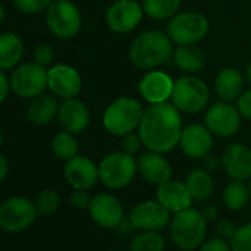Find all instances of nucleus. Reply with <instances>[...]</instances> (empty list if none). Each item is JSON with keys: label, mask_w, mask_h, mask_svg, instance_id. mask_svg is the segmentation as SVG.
<instances>
[{"label": "nucleus", "mask_w": 251, "mask_h": 251, "mask_svg": "<svg viewBox=\"0 0 251 251\" xmlns=\"http://www.w3.org/2000/svg\"><path fill=\"white\" fill-rule=\"evenodd\" d=\"M180 111L170 102L151 103L144 109L138 133L148 151L167 154L179 145L182 135Z\"/></svg>", "instance_id": "f257e3e1"}, {"label": "nucleus", "mask_w": 251, "mask_h": 251, "mask_svg": "<svg viewBox=\"0 0 251 251\" xmlns=\"http://www.w3.org/2000/svg\"><path fill=\"white\" fill-rule=\"evenodd\" d=\"M173 42L167 33L148 30L141 33L130 45L129 59L139 70H155L173 55Z\"/></svg>", "instance_id": "f03ea898"}, {"label": "nucleus", "mask_w": 251, "mask_h": 251, "mask_svg": "<svg viewBox=\"0 0 251 251\" xmlns=\"http://www.w3.org/2000/svg\"><path fill=\"white\" fill-rule=\"evenodd\" d=\"M207 223L208 222L200 210L188 207L182 211L173 213L169 225L170 238L182 251L198 250V247L205 241Z\"/></svg>", "instance_id": "7ed1b4c3"}, {"label": "nucleus", "mask_w": 251, "mask_h": 251, "mask_svg": "<svg viewBox=\"0 0 251 251\" xmlns=\"http://www.w3.org/2000/svg\"><path fill=\"white\" fill-rule=\"evenodd\" d=\"M144 115L141 102L135 98L121 96L108 105L102 115V124L108 133L114 136H124L138 130Z\"/></svg>", "instance_id": "20e7f679"}, {"label": "nucleus", "mask_w": 251, "mask_h": 251, "mask_svg": "<svg viewBox=\"0 0 251 251\" xmlns=\"http://www.w3.org/2000/svg\"><path fill=\"white\" fill-rule=\"evenodd\" d=\"M99 180L108 189H123L129 186L138 175V161L133 155L123 151L111 152L100 160Z\"/></svg>", "instance_id": "39448f33"}, {"label": "nucleus", "mask_w": 251, "mask_h": 251, "mask_svg": "<svg viewBox=\"0 0 251 251\" xmlns=\"http://www.w3.org/2000/svg\"><path fill=\"white\" fill-rule=\"evenodd\" d=\"M170 99L180 112L197 114L207 106L210 90L204 80L195 75H183L173 83Z\"/></svg>", "instance_id": "423d86ee"}, {"label": "nucleus", "mask_w": 251, "mask_h": 251, "mask_svg": "<svg viewBox=\"0 0 251 251\" xmlns=\"http://www.w3.org/2000/svg\"><path fill=\"white\" fill-rule=\"evenodd\" d=\"M210 24L207 18L200 12H177L170 18L167 25V34L173 45H197L208 34Z\"/></svg>", "instance_id": "0eeeda50"}, {"label": "nucleus", "mask_w": 251, "mask_h": 251, "mask_svg": "<svg viewBox=\"0 0 251 251\" xmlns=\"http://www.w3.org/2000/svg\"><path fill=\"white\" fill-rule=\"evenodd\" d=\"M36 204L25 197H11L0 204V227L8 233L23 232L37 217Z\"/></svg>", "instance_id": "6e6552de"}, {"label": "nucleus", "mask_w": 251, "mask_h": 251, "mask_svg": "<svg viewBox=\"0 0 251 251\" xmlns=\"http://www.w3.org/2000/svg\"><path fill=\"white\" fill-rule=\"evenodd\" d=\"M81 14L75 5L67 0H58L46 11V24L50 33L59 39H73L81 28Z\"/></svg>", "instance_id": "1a4fd4ad"}, {"label": "nucleus", "mask_w": 251, "mask_h": 251, "mask_svg": "<svg viewBox=\"0 0 251 251\" xmlns=\"http://www.w3.org/2000/svg\"><path fill=\"white\" fill-rule=\"evenodd\" d=\"M9 81L18 96L33 99L48 89V70L37 62H27L12 71Z\"/></svg>", "instance_id": "9d476101"}, {"label": "nucleus", "mask_w": 251, "mask_h": 251, "mask_svg": "<svg viewBox=\"0 0 251 251\" xmlns=\"http://www.w3.org/2000/svg\"><path fill=\"white\" fill-rule=\"evenodd\" d=\"M241 114L236 106L230 102H216L213 103L204 117V124L207 129L219 138L233 136L241 126Z\"/></svg>", "instance_id": "9b49d317"}, {"label": "nucleus", "mask_w": 251, "mask_h": 251, "mask_svg": "<svg viewBox=\"0 0 251 251\" xmlns=\"http://www.w3.org/2000/svg\"><path fill=\"white\" fill-rule=\"evenodd\" d=\"M170 220H172L170 211L163 204L154 200H148L136 204L132 208L127 219L132 229L157 230V232L167 227L170 225Z\"/></svg>", "instance_id": "f8f14e48"}, {"label": "nucleus", "mask_w": 251, "mask_h": 251, "mask_svg": "<svg viewBox=\"0 0 251 251\" xmlns=\"http://www.w3.org/2000/svg\"><path fill=\"white\" fill-rule=\"evenodd\" d=\"M144 9L139 2L133 0H117L105 14L106 25L111 31L126 34L133 31L144 18Z\"/></svg>", "instance_id": "ddd939ff"}, {"label": "nucleus", "mask_w": 251, "mask_h": 251, "mask_svg": "<svg viewBox=\"0 0 251 251\" xmlns=\"http://www.w3.org/2000/svg\"><path fill=\"white\" fill-rule=\"evenodd\" d=\"M87 210L92 220L100 227L114 229L124 222L123 204L111 194H99L93 197Z\"/></svg>", "instance_id": "4468645a"}, {"label": "nucleus", "mask_w": 251, "mask_h": 251, "mask_svg": "<svg viewBox=\"0 0 251 251\" xmlns=\"http://www.w3.org/2000/svg\"><path fill=\"white\" fill-rule=\"evenodd\" d=\"M213 133L205 124L194 123L182 130L179 147L185 155L194 160H202L213 150Z\"/></svg>", "instance_id": "2eb2a0df"}, {"label": "nucleus", "mask_w": 251, "mask_h": 251, "mask_svg": "<svg viewBox=\"0 0 251 251\" xmlns=\"http://www.w3.org/2000/svg\"><path fill=\"white\" fill-rule=\"evenodd\" d=\"M48 89L62 99L75 98L81 90V75L70 65H55L48 70Z\"/></svg>", "instance_id": "dca6fc26"}, {"label": "nucleus", "mask_w": 251, "mask_h": 251, "mask_svg": "<svg viewBox=\"0 0 251 251\" xmlns=\"http://www.w3.org/2000/svg\"><path fill=\"white\" fill-rule=\"evenodd\" d=\"M222 167L230 180L251 179V148L245 144H232L222 154Z\"/></svg>", "instance_id": "f3484780"}, {"label": "nucleus", "mask_w": 251, "mask_h": 251, "mask_svg": "<svg viewBox=\"0 0 251 251\" xmlns=\"http://www.w3.org/2000/svg\"><path fill=\"white\" fill-rule=\"evenodd\" d=\"M64 177L74 189H90L99 182V167L90 158L75 155L65 161Z\"/></svg>", "instance_id": "a211bd4d"}, {"label": "nucleus", "mask_w": 251, "mask_h": 251, "mask_svg": "<svg viewBox=\"0 0 251 251\" xmlns=\"http://www.w3.org/2000/svg\"><path fill=\"white\" fill-rule=\"evenodd\" d=\"M58 121L62 130L70 132L73 135L81 133L90 121V112L86 103L77 98L65 99L62 105H59Z\"/></svg>", "instance_id": "6ab92c4d"}, {"label": "nucleus", "mask_w": 251, "mask_h": 251, "mask_svg": "<svg viewBox=\"0 0 251 251\" xmlns=\"http://www.w3.org/2000/svg\"><path fill=\"white\" fill-rule=\"evenodd\" d=\"M173 80L163 71L151 70L139 81V93L150 103L167 102L172 96Z\"/></svg>", "instance_id": "aec40b11"}, {"label": "nucleus", "mask_w": 251, "mask_h": 251, "mask_svg": "<svg viewBox=\"0 0 251 251\" xmlns=\"http://www.w3.org/2000/svg\"><path fill=\"white\" fill-rule=\"evenodd\" d=\"M138 173L151 185H161L172 179L173 170L161 152L148 151L138 158Z\"/></svg>", "instance_id": "412c9836"}, {"label": "nucleus", "mask_w": 251, "mask_h": 251, "mask_svg": "<svg viewBox=\"0 0 251 251\" xmlns=\"http://www.w3.org/2000/svg\"><path fill=\"white\" fill-rule=\"evenodd\" d=\"M157 201L170 213H177L191 207L194 200L191 198L185 182L170 179L157 186Z\"/></svg>", "instance_id": "4be33fe9"}, {"label": "nucleus", "mask_w": 251, "mask_h": 251, "mask_svg": "<svg viewBox=\"0 0 251 251\" xmlns=\"http://www.w3.org/2000/svg\"><path fill=\"white\" fill-rule=\"evenodd\" d=\"M214 90L225 102L236 100L244 92V77L236 68H223L214 78Z\"/></svg>", "instance_id": "5701e85b"}, {"label": "nucleus", "mask_w": 251, "mask_h": 251, "mask_svg": "<svg viewBox=\"0 0 251 251\" xmlns=\"http://www.w3.org/2000/svg\"><path fill=\"white\" fill-rule=\"evenodd\" d=\"M58 111L59 103L56 98L49 93H42L31 99V103L27 109V115L31 123L45 126L49 124L55 117H58Z\"/></svg>", "instance_id": "b1692460"}, {"label": "nucleus", "mask_w": 251, "mask_h": 251, "mask_svg": "<svg viewBox=\"0 0 251 251\" xmlns=\"http://www.w3.org/2000/svg\"><path fill=\"white\" fill-rule=\"evenodd\" d=\"M186 189L194 201L204 202L210 200L214 192V179L205 169H194L185 177Z\"/></svg>", "instance_id": "393cba45"}, {"label": "nucleus", "mask_w": 251, "mask_h": 251, "mask_svg": "<svg viewBox=\"0 0 251 251\" xmlns=\"http://www.w3.org/2000/svg\"><path fill=\"white\" fill-rule=\"evenodd\" d=\"M175 65L185 73H198L205 67L207 56L197 45L177 46L172 55Z\"/></svg>", "instance_id": "a878e982"}, {"label": "nucleus", "mask_w": 251, "mask_h": 251, "mask_svg": "<svg viewBox=\"0 0 251 251\" xmlns=\"http://www.w3.org/2000/svg\"><path fill=\"white\" fill-rule=\"evenodd\" d=\"M24 55V43L14 33L0 34V70L14 68Z\"/></svg>", "instance_id": "bb28decb"}, {"label": "nucleus", "mask_w": 251, "mask_h": 251, "mask_svg": "<svg viewBox=\"0 0 251 251\" xmlns=\"http://www.w3.org/2000/svg\"><path fill=\"white\" fill-rule=\"evenodd\" d=\"M222 200L226 208L232 211H239L245 208L251 200L250 186L245 185V182L241 180H230L222 192Z\"/></svg>", "instance_id": "cd10ccee"}, {"label": "nucleus", "mask_w": 251, "mask_h": 251, "mask_svg": "<svg viewBox=\"0 0 251 251\" xmlns=\"http://www.w3.org/2000/svg\"><path fill=\"white\" fill-rule=\"evenodd\" d=\"M182 5V0H144L142 9L147 17L155 21L173 18Z\"/></svg>", "instance_id": "c85d7f7f"}, {"label": "nucleus", "mask_w": 251, "mask_h": 251, "mask_svg": "<svg viewBox=\"0 0 251 251\" xmlns=\"http://www.w3.org/2000/svg\"><path fill=\"white\" fill-rule=\"evenodd\" d=\"M52 152L62 161H68L78 155V142L75 136L65 130L55 135L52 139Z\"/></svg>", "instance_id": "c756f323"}, {"label": "nucleus", "mask_w": 251, "mask_h": 251, "mask_svg": "<svg viewBox=\"0 0 251 251\" xmlns=\"http://www.w3.org/2000/svg\"><path fill=\"white\" fill-rule=\"evenodd\" d=\"M166 241L157 230H141L130 244V251H164Z\"/></svg>", "instance_id": "7c9ffc66"}, {"label": "nucleus", "mask_w": 251, "mask_h": 251, "mask_svg": "<svg viewBox=\"0 0 251 251\" xmlns=\"http://www.w3.org/2000/svg\"><path fill=\"white\" fill-rule=\"evenodd\" d=\"M36 208H37V213L42 214V216H49L52 213H55L58 208H59V204H61V198H59V194L53 189H45L42 191L39 195H37V200H36Z\"/></svg>", "instance_id": "2f4dec72"}, {"label": "nucleus", "mask_w": 251, "mask_h": 251, "mask_svg": "<svg viewBox=\"0 0 251 251\" xmlns=\"http://www.w3.org/2000/svg\"><path fill=\"white\" fill-rule=\"evenodd\" d=\"M227 241L230 251H251V222L236 226V230Z\"/></svg>", "instance_id": "473e14b6"}, {"label": "nucleus", "mask_w": 251, "mask_h": 251, "mask_svg": "<svg viewBox=\"0 0 251 251\" xmlns=\"http://www.w3.org/2000/svg\"><path fill=\"white\" fill-rule=\"evenodd\" d=\"M52 3V0H14L15 8L25 15H37L46 12Z\"/></svg>", "instance_id": "72a5a7b5"}, {"label": "nucleus", "mask_w": 251, "mask_h": 251, "mask_svg": "<svg viewBox=\"0 0 251 251\" xmlns=\"http://www.w3.org/2000/svg\"><path fill=\"white\" fill-rule=\"evenodd\" d=\"M142 139L139 136V133H127L123 136V141H121V151L129 154V155H136L139 151H141V147H142Z\"/></svg>", "instance_id": "f704fd0d"}, {"label": "nucleus", "mask_w": 251, "mask_h": 251, "mask_svg": "<svg viewBox=\"0 0 251 251\" xmlns=\"http://www.w3.org/2000/svg\"><path fill=\"white\" fill-rule=\"evenodd\" d=\"M198 251H230L229 241L222 236H214L210 239H205L200 247Z\"/></svg>", "instance_id": "c9c22d12"}, {"label": "nucleus", "mask_w": 251, "mask_h": 251, "mask_svg": "<svg viewBox=\"0 0 251 251\" xmlns=\"http://www.w3.org/2000/svg\"><path fill=\"white\" fill-rule=\"evenodd\" d=\"M236 108L242 118L251 121V89L244 90L236 99Z\"/></svg>", "instance_id": "e433bc0d"}, {"label": "nucleus", "mask_w": 251, "mask_h": 251, "mask_svg": "<svg viewBox=\"0 0 251 251\" xmlns=\"http://www.w3.org/2000/svg\"><path fill=\"white\" fill-rule=\"evenodd\" d=\"M53 56H55L53 49L49 45H39L34 50V62H37L43 67L50 65L53 61Z\"/></svg>", "instance_id": "4c0bfd02"}, {"label": "nucleus", "mask_w": 251, "mask_h": 251, "mask_svg": "<svg viewBox=\"0 0 251 251\" xmlns=\"http://www.w3.org/2000/svg\"><path fill=\"white\" fill-rule=\"evenodd\" d=\"M90 202H92V198L87 194V189H74V192L71 194V204L77 210L89 208Z\"/></svg>", "instance_id": "58836bf2"}, {"label": "nucleus", "mask_w": 251, "mask_h": 251, "mask_svg": "<svg viewBox=\"0 0 251 251\" xmlns=\"http://www.w3.org/2000/svg\"><path fill=\"white\" fill-rule=\"evenodd\" d=\"M216 230H217L219 236H222V238H225V239H229V238L233 235V232L236 230V225H235L230 219L223 217V219H219V220H217V223H216Z\"/></svg>", "instance_id": "ea45409f"}, {"label": "nucleus", "mask_w": 251, "mask_h": 251, "mask_svg": "<svg viewBox=\"0 0 251 251\" xmlns=\"http://www.w3.org/2000/svg\"><path fill=\"white\" fill-rule=\"evenodd\" d=\"M11 90V81L8 80L6 74L0 70V103H3L5 99L8 98Z\"/></svg>", "instance_id": "a19ab883"}, {"label": "nucleus", "mask_w": 251, "mask_h": 251, "mask_svg": "<svg viewBox=\"0 0 251 251\" xmlns=\"http://www.w3.org/2000/svg\"><path fill=\"white\" fill-rule=\"evenodd\" d=\"M220 164H222V158L219 160V158H217L216 155H213L211 152L207 154V155L202 158V169H205V170H208V172L216 170Z\"/></svg>", "instance_id": "79ce46f5"}, {"label": "nucleus", "mask_w": 251, "mask_h": 251, "mask_svg": "<svg viewBox=\"0 0 251 251\" xmlns=\"http://www.w3.org/2000/svg\"><path fill=\"white\" fill-rule=\"evenodd\" d=\"M201 213H202V216L205 217V220H207V222L216 220V219H217V216H219L217 205H214V204H208V205H205V207L201 210Z\"/></svg>", "instance_id": "37998d69"}, {"label": "nucleus", "mask_w": 251, "mask_h": 251, "mask_svg": "<svg viewBox=\"0 0 251 251\" xmlns=\"http://www.w3.org/2000/svg\"><path fill=\"white\" fill-rule=\"evenodd\" d=\"M8 160L5 158V155H2L0 154V182H2L5 177H6V175H8Z\"/></svg>", "instance_id": "c03bdc74"}, {"label": "nucleus", "mask_w": 251, "mask_h": 251, "mask_svg": "<svg viewBox=\"0 0 251 251\" xmlns=\"http://www.w3.org/2000/svg\"><path fill=\"white\" fill-rule=\"evenodd\" d=\"M5 8H3V5L0 3V27H2V24H3V21H5Z\"/></svg>", "instance_id": "a18cd8bd"}, {"label": "nucleus", "mask_w": 251, "mask_h": 251, "mask_svg": "<svg viewBox=\"0 0 251 251\" xmlns=\"http://www.w3.org/2000/svg\"><path fill=\"white\" fill-rule=\"evenodd\" d=\"M245 75H247V80H248V83L251 84V61H250V64L247 65V71H245Z\"/></svg>", "instance_id": "49530a36"}, {"label": "nucleus", "mask_w": 251, "mask_h": 251, "mask_svg": "<svg viewBox=\"0 0 251 251\" xmlns=\"http://www.w3.org/2000/svg\"><path fill=\"white\" fill-rule=\"evenodd\" d=\"M3 142H5V139H3V135H2V133H0V147H2V145H3Z\"/></svg>", "instance_id": "de8ad7c7"}, {"label": "nucleus", "mask_w": 251, "mask_h": 251, "mask_svg": "<svg viewBox=\"0 0 251 251\" xmlns=\"http://www.w3.org/2000/svg\"><path fill=\"white\" fill-rule=\"evenodd\" d=\"M250 194H251V179H250Z\"/></svg>", "instance_id": "09e8293b"}, {"label": "nucleus", "mask_w": 251, "mask_h": 251, "mask_svg": "<svg viewBox=\"0 0 251 251\" xmlns=\"http://www.w3.org/2000/svg\"><path fill=\"white\" fill-rule=\"evenodd\" d=\"M133 2H139V0H133Z\"/></svg>", "instance_id": "8fccbe9b"}, {"label": "nucleus", "mask_w": 251, "mask_h": 251, "mask_svg": "<svg viewBox=\"0 0 251 251\" xmlns=\"http://www.w3.org/2000/svg\"><path fill=\"white\" fill-rule=\"evenodd\" d=\"M67 2H71V0H67Z\"/></svg>", "instance_id": "3c124183"}]
</instances>
